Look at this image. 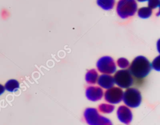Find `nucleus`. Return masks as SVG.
Masks as SVG:
<instances>
[{
	"label": "nucleus",
	"instance_id": "f257e3e1",
	"mask_svg": "<svg viewBox=\"0 0 160 125\" xmlns=\"http://www.w3.org/2000/svg\"><path fill=\"white\" fill-rule=\"evenodd\" d=\"M129 65L128 70L136 78H143L147 76L152 68L150 62L142 55L135 57Z\"/></svg>",
	"mask_w": 160,
	"mask_h": 125
},
{
	"label": "nucleus",
	"instance_id": "f03ea898",
	"mask_svg": "<svg viewBox=\"0 0 160 125\" xmlns=\"http://www.w3.org/2000/svg\"><path fill=\"white\" fill-rule=\"evenodd\" d=\"M137 10L138 4L136 0H119L116 6L118 15L123 19L134 16Z\"/></svg>",
	"mask_w": 160,
	"mask_h": 125
},
{
	"label": "nucleus",
	"instance_id": "7ed1b4c3",
	"mask_svg": "<svg viewBox=\"0 0 160 125\" xmlns=\"http://www.w3.org/2000/svg\"><path fill=\"white\" fill-rule=\"evenodd\" d=\"M124 103L132 108L138 107L142 101L141 93L139 90L134 88H128L123 92L122 100Z\"/></svg>",
	"mask_w": 160,
	"mask_h": 125
},
{
	"label": "nucleus",
	"instance_id": "20e7f679",
	"mask_svg": "<svg viewBox=\"0 0 160 125\" xmlns=\"http://www.w3.org/2000/svg\"><path fill=\"white\" fill-rule=\"evenodd\" d=\"M114 83L121 88H128L133 84L132 75L128 70H120L115 73L113 76Z\"/></svg>",
	"mask_w": 160,
	"mask_h": 125
},
{
	"label": "nucleus",
	"instance_id": "39448f33",
	"mask_svg": "<svg viewBox=\"0 0 160 125\" xmlns=\"http://www.w3.org/2000/svg\"><path fill=\"white\" fill-rule=\"evenodd\" d=\"M98 71L103 74H112L116 71V65L114 59L110 56L101 57L96 63Z\"/></svg>",
	"mask_w": 160,
	"mask_h": 125
},
{
	"label": "nucleus",
	"instance_id": "423d86ee",
	"mask_svg": "<svg viewBox=\"0 0 160 125\" xmlns=\"http://www.w3.org/2000/svg\"><path fill=\"white\" fill-rule=\"evenodd\" d=\"M104 100L110 104H116L119 103L123 96V91L119 87L112 86L105 91Z\"/></svg>",
	"mask_w": 160,
	"mask_h": 125
},
{
	"label": "nucleus",
	"instance_id": "0eeeda50",
	"mask_svg": "<svg viewBox=\"0 0 160 125\" xmlns=\"http://www.w3.org/2000/svg\"><path fill=\"white\" fill-rule=\"evenodd\" d=\"M117 116L120 122L125 124H129L132 119V114L131 109L124 105L118 107L117 110Z\"/></svg>",
	"mask_w": 160,
	"mask_h": 125
},
{
	"label": "nucleus",
	"instance_id": "6e6552de",
	"mask_svg": "<svg viewBox=\"0 0 160 125\" xmlns=\"http://www.w3.org/2000/svg\"><path fill=\"white\" fill-rule=\"evenodd\" d=\"M103 95V90L99 86H90L86 90V96L91 101H98L101 100Z\"/></svg>",
	"mask_w": 160,
	"mask_h": 125
},
{
	"label": "nucleus",
	"instance_id": "1a4fd4ad",
	"mask_svg": "<svg viewBox=\"0 0 160 125\" xmlns=\"http://www.w3.org/2000/svg\"><path fill=\"white\" fill-rule=\"evenodd\" d=\"M100 116L98 110L94 108H86L84 113L85 121L89 125H97Z\"/></svg>",
	"mask_w": 160,
	"mask_h": 125
},
{
	"label": "nucleus",
	"instance_id": "9d476101",
	"mask_svg": "<svg viewBox=\"0 0 160 125\" xmlns=\"http://www.w3.org/2000/svg\"><path fill=\"white\" fill-rule=\"evenodd\" d=\"M97 83L99 86L104 89H109L114 85V78L109 74H102L98 76Z\"/></svg>",
	"mask_w": 160,
	"mask_h": 125
},
{
	"label": "nucleus",
	"instance_id": "9b49d317",
	"mask_svg": "<svg viewBox=\"0 0 160 125\" xmlns=\"http://www.w3.org/2000/svg\"><path fill=\"white\" fill-rule=\"evenodd\" d=\"M98 73L95 69H91L88 70L85 75L86 81L90 85H94L97 82L98 78Z\"/></svg>",
	"mask_w": 160,
	"mask_h": 125
},
{
	"label": "nucleus",
	"instance_id": "f8f14e48",
	"mask_svg": "<svg viewBox=\"0 0 160 125\" xmlns=\"http://www.w3.org/2000/svg\"><path fill=\"white\" fill-rule=\"evenodd\" d=\"M4 88L9 92H14L19 88V83L16 80L11 79L5 83Z\"/></svg>",
	"mask_w": 160,
	"mask_h": 125
},
{
	"label": "nucleus",
	"instance_id": "ddd939ff",
	"mask_svg": "<svg viewBox=\"0 0 160 125\" xmlns=\"http://www.w3.org/2000/svg\"><path fill=\"white\" fill-rule=\"evenodd\" d=\"M97 4L106 11L111 10L115 4V0H97Z\"/></svg>",
	"mask_w": 160,
	"mask_h": 125
},
{
	"label": "nucleus",
	"instance_id": "4468645a",
	"mask_svg": "<svg viewBox=\"0 0 160 125\" xmlns=\"http://www.w3.org/2000/svg\"><path fill=\"white\" fill-rule=\"evenodd\" d=\"M152 11L149 7H142L138 9V15L141 19H148L152 15Z\"/></svg>",
	"mask_w": 160,
	"mask_h": 125
},
{
	"label": "nucleus",
	"instance_id": "2eb2a0df",
	"mask_svg": "<svg viewBox=\"0 0 160 125\" xmlns=\"http://www.w3.org/2000/svg\"><path fill=\"white\" fill-rule=\"evenodd\" d=\"M114 106L110 104H104L102 103L100 104L98 107L99 111L102 113L109 114L111 113L114 109Z\"/></svg>",
	"mask_w": 160,
	"mask_h": 125
},
{
	"label": "nucleus",
	"instance_id": "dca6fc26",
	"mask_svg": "<svg viewBox=\"0 0 160 125\" xmlns=\"http://www.w3.org/2000/svg\"><path fill=\"white\" fill-rule=\"evenodd\" d=\"M117 65L119 68L122 69H126L129 66L130 63L127 58L121 57L117 60Z\"/></svg>",
	"mask_w": 160,
	"mask_h": 125
},
{
	"label": "nucleus",
	"instance_id": "f3484780",
	"mask_svg": "<svg viewBox=\"0 0 160 125\" xmlns=\"http://www.w3.org/2000/svg\"><path fill=\"white\" fill-rule=\"evenodd\" d=\"M97 125H112V123L108 118L101 116Z\"/></svg>",
	"mask_w": 160,
	"mask_h": 125
},
{
	"label": "nucleus",
	"instance_id": "a211bd4d",
	"mask_svg": "<svg viewBox=\"0 0 160 125\" xmlns=\"http://www.w3.org/2000/svg\"><path fill=\"white\" fill-rule=\"evenodd\" d=\"M148 7L152 9L158 7L160 5V0H148Z\"/></svg>",
	"mask_w": 160,
	"mask_h": 125
},
{
	"label": "nucleus",
	"instance_id": "6ab92c4d",
	"mask_svg": "<svg viewBox=\"0 0 160 125\" xmlns=\"http://www.w3.org/2000/svg\"><path fill=\"white\" fill-rule=\"evenodd\" d=\"M151 68H154V70H157V71H159L160 70V65H159V56H158L157 57H156L154 60L152 61V63H151Z\"/></svg>",
	"mask_w": 160,
	"mask_h": 125
},
{
	"label": "nucleus",
	"instance_id": "aec40b11",
	"mask_svg": "<svg viewBox=\"0 0 160 125\" xmlns=\"http://www.w3.org/2000/svg\"><path fill=\"white\" fill-rule=\"evenodd\" d=\"M4 91H5L4 86L0 84V95H1L4 92Z\"/></svg>",
	"mask_w": 160,
	"mask_h": 125
},
{
	"label": "nucleus",
	"instance_id": "412c9836",
	"mask_svg": "<svg viewBox=\"0 0 160 125\" xmlns=\"http://www.w3.org/2000/svg\"><path fill=\"white\" fill-rule=\"evenodd\" d=\"M137 1H138L139 2H145V1H147L148 0H137Z\"/></svg>",
	"mask_w": 160,
	"mask_h": 125
}]
</instances>
